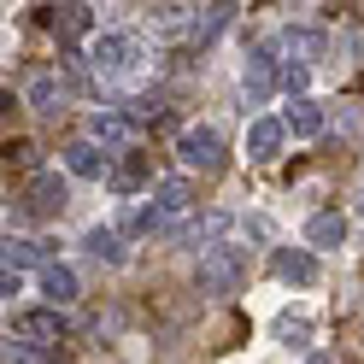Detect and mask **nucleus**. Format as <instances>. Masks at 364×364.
I'll return each instance as SVG.
<instances>
[{
    "label": "nucleus",
    "mask_w": 364,
    "mask_h": 364,
    "mask_svg": "<svg viewBox=\"0 0 364 364\" xmlns=\"http://www.w3.org/2000/svg\"><path fill=\"white\" fill-rule=\"evenodd\" d=\"M241 277H247V253H241V247H218V253L200 259V294H212V300L235 294Z\"/></svg>",
    "instance_id": "obj_1"
},
{
    "label": "nucleus",
    "mask_w": 364,
    "mask_h": 364,
    "mask_svg": "<svg viewBox=\"0 0 364 364\" xmlns=\"http://www.w3.org/2000/svg\"><path fill=\"white\" fill-rule=\"evenodd\" d=\"M176 159L188 171H206L212 176V171H223V135L212 124H188V129L176 135Z\"/></svg>",
    "instance_id": "obj_2"
},
{
    "label": "nucleus",
    "mask_w": 364,
    "mask_h": 364,
    "mask_svg": "<svg viewBox=\"0 0 364 364\" xmlns=\"http://www.w3.org/2000/svg\"><path fill=\"white\" fill-rule=\"evenodd\" d=\"M277 88H282V59L270 53V48H253L247 65H241V95H247V106H264Z\"/></svg>",
    "instance_id": "obj_3"
},
{
    "label": "nucleus",
    "mask_w": 364,
    "mask_h": 364,
    "mask_svg": "<svg viewBox=\"0 0 364 364\" xmlns=\"http://www.w3.org/2000/svg\"><path fill=\"white\" fill-rule=\"evenodd\" d=\"M135 59H141V48H135V36H95L88 41V65H95V77H129Z\"/></svg>",
    "instance_id": "obj_4"
},
{
    "label": "nucleus",
    "mask_w": 364,
    "mask_h": 364,
    "mask_svg": "<svg viewBox=\"0 0 364 364\" xmlns=\"http://www.w3.org/2000/svg\"><path fill=\"white\" fill-rule=\"evenodd\" d=\"M65 200H71L65 176H59V171H41V176H30V188H24V212H30V218H59Z\"/></svg>",
    "instance_id": "obj_5"
},
{
    "label": "nucleus",
    "mask_w": 364,
    "mask_h": 364,
    "mask_svg": "<svg viewBox=\"0 0 364 364\" xmlns=\"http://www.w3.org/2000/svg\"><path fill=\"white\" fill-rule=\"evenodd\" d=\"M12 329L30 341V347H53V341H65V311L53 306H36V311H18L12 317Z\"/></svg>",
    "instance_id": "obj_6"
},
{
    "label": "nucleus",
    "mask_w": 364,
    "mask_h": 364,
    "mask_svg": "<svg viewBox=\"0 0 364 364\" xmlns=\"http://www.w3.org/2000/svg\"><path fill=\"white\" fill-rule=\"evenodd\" d=\"M230 230H235V218H230V212H200V218H188V223L176 230V241H188V247H206V253H218Z\"/></svg>",
    "instance_id": "obj_7"
},
{
    "label": "nucleus",
    "mask_w": 364,
    "mask_h": 364,
    "mask_svg": "<svg viewBox=\"0 0 364 364\" xmlns=\"http://www.w3.org/2000/svg\"><path fill=\"white\" fill-rule=\"evenodd\" d=\"M270 270H277V282H288V288H311L317 282L311 247H277V253H270Z\"/></svg>",
    "instance_id": "obj_8"
},
{
    "label": "nucleus",
    "mask_w": 364,
    "mask_h": 364,
    "mask_svg": "<svg viewBox=\"0 0 364 364\" xmlns=\"http://www.w3.org/2000/svg\"><path fill=\"white\" fill-rule=\"evenodd\" d=\"M65 171L82 176V182H106V176H112V153H106V147H95V141L82 135V141L65 147Z\"/></svg>",
    "instance_id": "obj_9"
},
{
    "label": "nucleus",
    "mask_w": 364,
    "mask_h": 364,
    "mask_svg": "<svg viewBox=\"0 0 364 364\" xmlns=\"http://www.w3.org/2000/svg\"><path fill=\"white\" fill-rule=\"evenodd\" d=\"M129 135H135V118H129V112H95V118H88V141H95V147L129 153Z\"/></svg>",
    "instance_id": "obj_10"
},
{
    "label": "nucleus",
    "mask_w": 364,
    "mask_h": 364,
    "mask_svg": "<svg viewBox=\"0 0 364 364\" xmlns=\"http://www.w3.org/2000/svg\"><path fill=\"white\" fill-rule=\"evenodd\" d=\"M282 141H288V124L282 118H253V124H247V159H259V165H270V159L282 153Z\"/></svg>",
    "instance_id": "obj_11"
},
{
    "label": "nucleus",
    "mask_w": 364,
    "mask_h": 364,
    "mask_svg": "<svg viewBox=\"0 0 364 364\" xmlns=\"http://www.w3.org/2000/svg\"><path fill=\"white\" fill-rule=\"evenodd\" d=\"M106 188L118 194V200H135V194L147 188V153H135V147H129V153L118 159V165H112V176H106Z\"/></svg>",
    "instance_id": "obj_12"
},
{
    "label": "nucleus",
    "mask_w": 364,
    "mask_h": 364,
    "mask_svg": "<svg viewBox=\"0 0 364 364\" xmlns=\"http://www.w3.org/2000/svg\"><path fill=\"white\" fill-rule=\"evenodd\" d=\"M282 124H288V135H294V141H317V135H323V124H329V112L306 95V100H294V106L282 112Z\"/></svg>",
    "instance_id": "obj_13"
},
{
    "label": "nucleus",
    "mask_w": 364,
    "mask_h": 364,
    "mask_svg": "<svg viewBox=\"0 0 364 364\" xmlns=\"http://www.w3.org/2000/svg\"><path fill=\"white\" fill-rule=\"evenodd\" d=\"M347 212H311L306 218V247H347Z\"/></svg>",
    "instance_id": "obj_14"
},
{
    "label": "nucleus",
    "mask_w": 364,
    "mask_h": 364,
    "mask_svg": "<svg viewBox=\"0 0 364 364\" xmlns=\"http://www.w3.org/2000/svg\"><path fill=\"white\" fill-rule=\"evenodd\" d=\"M41 294H48V306H53V311H65V306H71L77 294H82V288H77V270L53 259L48 270H41Z\"/></svg>",
    "instance_id": "obj_15"
},
{
    "label": "nucleus",
    "mask_w": 364,
    "mask_h": 364,
    "mask_svg": "<svg viewBox=\"0 0 364 364\" xmlns=\"http://www.w3.org/2000/svg\"><path fill=\"white\" fill-rule=\"evenodd\" d=\"M153 206H159V212H165V218L176 223L182 212L194 206V188H188V176H165V182H153Z\"/></svg>",
    "instance_id": "obj_16"
},
{
    "label": "nucleus",
    "mask_w": 364,
    "mask_h": 364,
    "mask_svg": "<svg viewBox=\"0 0 364 364\" xmlns=\"http://www.w3.org/2000/svg\"><path fill=\"white\" fill-rule=\"evenodd\" d=\"M0 253H6V270H18V277H24L30 264H41V270L53 264V259H48V247L30 241V235H6V247H0Z\"/></svg>",
    "instance_id": "obj_17"
},
{
    "label": "nucleus",
    "mask_w": 364,
    "mask_h": 364,
    "mask_svg": "<svg viewBox=\"0 0 364 364\" xmlns=\"http://www.w3.org/2000/svg\"><path fill=\"white\" fill-rule=\"evenodd\" d=\"M235 12H241V6H200V12H194V30H188V36H194V48H206L218 30H230V24H235Z\"/></svg>",
    "instance_id": "obj_18"
},
{
    "label": "nucleus",
    "mask_w": 364,
    "mask_h": 364,
    "mask_svg": "<svg viewBox=\"0 0 364 364\" xmlns=\"http://www.w3.org/2000/svg\"><path fill=\"white\" fill-rule=\"evenodd\" d=\"M82 247H88L100 264H124V230H106V223H95V230L82 235Z\"/></svg>",
    "instance_id": "obj_19"
},
{
    "label": "nucleus",
    "mask_w": 364,
    "mask_h": 364,
    "mask_svg": "<svg viewBox=\"0 0 364 364\" xmlns=\"http://www.w3.org/2000/svg\"><path fill=\"white\" fill-rule=\"evenodd\" d=\"M282 48H288L294 59H300V65H311V59H323L329 36H323V30H306V24H300V30H288V36H282Z\"/></svg>",
    "instance_id": "obj_20"
},
{
    "label": "nucleus",
    "mask_w": 364,
    "mask_h": 364,
    "mask_svg": "<svg viewBox=\"0 0 364 364\" xmlns=\"http://www.w3.org/2000/svg\"><path fill=\"white\" fill-rule=\"evenodd\" d=\"M59 100H65V82L59 77H36L30 82V106L36 112H59Z\"/></svg>",
    "instance_id": "obj_21"
},
{
    "label": "nucleus",
    "mask_w": 364,
    "mask_h": 364,
    "mask_svg": "<svg viewBox=\"0 0 364 364\" xmlns=\"http://www.w3.org/2000/svg\"><path fill=\"white\" fill-rule=\"evenodd\" d=\"M277 335L288 341V347H306V341H311V317L306 311H282L277 317Z\"/></svg>",
    "instance_id": "obj_22"
},
{
    "label": "nucleus",
    "mask_w": 364,
    "mask_h": 364,
    "mask_svg": "<svg viewBox=\"0 0 364 364\" xmlns=\"http://www.w3.org/2000/svg\"><path fill=\"white\" fill-rule=\"evenodd\" d=\"M48 24L65 30V36H82L88 24H95V12H88V6H59V18H48Z\"/></svg>",
    "instance_id": "obj_23"
},
{
    "label": "nucleus",
    "mask_w": 364,
    "mask_h": 364,
    "mask_svg": "<svg viewBox=\"0 0 364 364\" xmlns=\"http://www.w3.org/2000/svg\"><path fill=\"white\" fill-rule=\"evenodd\" d=\"M306 82H311V77H306V65H294V59H288V65H282V88H288V100H306Z\"/></svg>",
    "instance_id": "obj_24"
},
{
    "label": "nucleus",
    "mask_w": 364,
    "mask_h": 364,
    "mask_svg": "<svg viewBox=\"0 0 364 364\" xmlns=\"http://www.w3.org/2000/svg\"><path fill=\"white\" fill-rule=\"evenodd\" d=\"M241 230L253 235V241H270V235H277V223H270V218H259V212H253V218H241Z\"/></svg>",
    "instance_id": "obj_25"
},
{
    "label": "nucleus",
    "mask_w": 364,
    "mask_h": 364,
    "mask_svg": "<svg viewBox=\"0 0 364 364\" xmlns=\"http://www.w3.org/2000/svg\"><path fill=\"white\" fill-rule=\"evenodd\" d=\"M18 288H24V277H18V270H0V294H6V300H12Z\"/></svg>",
    "instance_id": "obj_26"
},
{
    "label": "nucleus",
    "mask_w": 364,
    "mask_h": 364,
    "mask_svg": "<svg viewBox=\"0 0 364 364\" xmlns=\"http://www.w3.org/2000/svg\"><path fill=\"white\" fill-rule=\"evenodd\" d=\"M6 159H12V165H24V171H30V165H36V147H6Z\"/></svg>",
    "instance_id": "obj_27"
},
{
    "label": "nucleus",
    "mask_w": 364,
    "mask_h": 364,
    "mask_svg": "<svg viewBox=\"0 0 364 364\" xmlns=\"http://www.w3.org/2000/svg\"><path fill=\"white\" fill-rule=\"evenodd\" d=\"M6 364H41V358H30L24 347H6Z\"/></svg>",
    "instance_id": "obj_28"
},
{
    "label": "nucleus",
    "mask_w": 364,
    "mask_h": 364,
    "mask_svg": "<svg viewBox=\"0 0 364 364\" xmlns=\"http://www.w3.org/2000/svg\"><path fill=\"white\" fill-rule=\"evenodd\" d=\"M306 364H341V358H329V353H311V358H306Z\"/></svg>",
    "instance_id": "obj_29"
},
{
    "label": "nucleus",
    "mask_w": 364,
    "mask_h": 364,
    "mask_svg": "<svg viewBox=\"0 0 364 364\" xmlns=\"http://www.w3.org/2000/svg\"><path fill=\"white\" fill-rule=\"evenodd\" d=\"M358 212H364V206H358Z\"/></svg>",
    "instance_id": "obj_30"
}]
</instances>
